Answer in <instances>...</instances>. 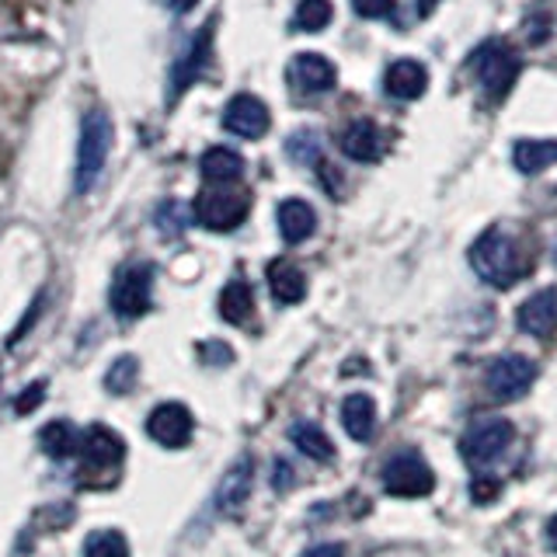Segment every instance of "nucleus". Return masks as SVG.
<instances>
[{
  "mask_svg": "<svg viewBox=\"0 0 557 557\" xmlns=\"http://www.w3.org/2000/svg\"><path fill=\"white\" fill-rule=\"evenodd\" d=\"M331 0H300V8L293 14V28L300 32H321L331 25Z\"/></svg>",
  "mask_w": 557,
  "mask_h": 557,
  "instance_id": "27",
  "label": "nucleus"
},
{
  "mask_svg": "<svg viewBox=\"0 0 557 557\" xmlns=\"http://www.w3.org/2000/svg\"><path fill=\"white\" fill-rule=\"evenodd\" d=\"M84 557H129V544L119 530H98L87 536Z\"/></svg>",
  "mask_w": 557,
  "mask_h": 557,
  "instance_id": "28",
  "label": "nucleus"
},
{
  "mask_svg": "<svg viewBox=\"0 0 557 557\" xmlns=\"http://www.w3.org/2000/svg\"><path fill=\"white\" fill-rule=\"evenodd\" d=\"M522 70V60L512 46L505 42H484L474 57H470V74H474L478 87L487 101H502L512 91V84Z\"/></svg>",
  "mask_w": 557,
  "mask_h": 557,
  "instance_id": "5",
  "label": "nucleus"
},
{
  "mask_svg": "<svg viewBox=\"0 0 557 557\" xmlns=\"http://www.w3.org/2000/svg\"><path fill=\"white\" fill-rule=\"evenodd\" d=\"M383 87H387V95L397 98V101H414L425 95L429 87V70L418 63V60H394L387 66V74H383Z\"/></svg>",
  "mask_w": 557,
  "mask_h": 557,
  "instance_id": "15",
  "label": "nucleus"
},
{
  "mask_svg": "<svg viewBox=\"0 0 557 557\" xmlns=\"http://www.w3.org/2000/svg\"><path fill=\"white\" fill-rule=\"evenodd\" d=\"M338 147H342L345 157H352V161H359V164L380 161L383 139H380L376 122H370V119H352V122H348V126L338 133Z\"/></svg>",
  "mask_w": 557,
  "mask_h": 557,
  "instance_id": "16",
  "label": "nucleus"
},
{
  "mask_svg": "<svg viewBox=\"0 0 557 557\" xmlns=\"http://www.w3.org/2000/svg\"><path fill=\"white\" fill-rule=\"evenodd\" d=\"M383 487L397 498H422V495H432L435 474L422 453L405 449V453H394L387 467H383Z\"/></svg>",
  "mask_w": 557,
  "mask_h": 557,
  "instance_id": "8",
  "label": "nucleus"
},
{
  "mask_svg": "<svg viewBox=\"0 0 557 557\" xmlns=\"http://www.w3.org/2000/svg\"><path fill=\"white\" fill-rule=\"evenodd\" d=\"M191 432H196V418H191V411L178 405V400H164V405H157L147 418V435L157 446L182 449L191 443Z\"/></svg>",
  "mask_w": 557,
  "mask_h": 557,
  "instance_id": "11",
  "label": "nucleus"
},
{
  "mask_svg": "<svg viewBox=\"0 0 557 557\" xmlns=\"http://www.w3.org/2000/svg\"><path fill=\"white\" fill-rule=\"evenodd\" d=\"M42 394H46V383L39 380L32 391H22V394H17V400H14V411H17V414H28V411H35V405H39V400H42Z\"/></svg>",
  "mask_w": 557,
  "mask_h": 557,
  "instance_id": "34",
  "label": "nucleus"
},
{
  "mask_svg": "<svg viewBox=\"0 0 557 557\" xmlns=\"http://www.w3.org/2000/svg\"><path fill=\"white\" fill-rule=\"evenodd\" d=\"M304 557H345V547L342 544H318V547H310Z\"/></svg>",
  "mask_w": 557,
  "mask_h": 557,
  "instance_id": "36",
  "label": "nucleus"
},
{
  "mask_svg": "<svg viewBox=\"0 0 557 557\" xmlns=\"http://www.w3.org/2000/svg\"><path fill=\"white\" fill-rule=\"evenodd\" d=\"M136 380H139L136 356H119L112 362V370L104 373V391H109V394H129L136 387Z\"/></svg>",
  "mask_w": 557,
  "mask_h": 557,
  "instance_id": "29",
  "label": "nucleus"
},
{
  "mask_svg": "<svg viewBox=\"0 0 557 557\" xmlns=\"http://www.w3.org/2000/svg\"><path fill=\"white\" fill-rule=\"evenodd\" d=\"M435 8H440V0H418V14H422V17H429Z\"/></svg>",
  "mask_w": 557,
  "mask_h": 557,
  "instance_id": "38",
  "label": "nucleus"
},
{
  "mask_svg": "<svg viewBox=\"0 0 557 557\" xmlns=\"http://www.w3.org/2000/svg\"><path fill=\"white\" fill-rule=\"evenodd\" d=\"M269 289L278 304H300L307 296V275L304 269L296 265V261H286V258H275L269 265Z\"/></svg>",
  "mask_w": 557,
  "mask_h": 557,
  "instance_id": "20",
  "label": "nucleus"
},
{
  "mask_svg": "<svg viewBox=\"0 0 557 557\" xmlns=\"http://www.w3.org/2000/svg\"><path fill=\"white\" fill-rule=\"evenodd\" d=\"M536 380V362L527 356H498L484 373V387L495 400H519L527 397Z\"/></svg>",
  "mask_w": 557,
  "mask_h": 557,
  "instance_id": "9",
  "label": "nucleus"
},
{
  "mask_svg": "<svg viewBox=\"0 0 557 557\" xmlns=\"http://www.w3.org/2000/svg\"><path fill=\"white\" fill-rule=\"evenodd\" d=\"M209 49H213V25H206L202 32H196V39L188 42L185 57H182L178 63H174V70H171V101L178 98V95L185 91V87L206 70Z\"/></svg>",
  "mask_w": 557,
  "mask_h": 557,
  "instance_id": "14",
  "label": "nucleus"
},
{
  "mask_svg": "<svg viewBox=\"0 0 557 557\" xmlns=\"http://www.w3.org/2000/svg\"><path fill=\"white\" fill-rule=\"evenodd\" d=\"M153 300V265L150 261H129L112 278L109 304L122 321H136L150 310Z\"/></svg>",
  "mask_w": 557,
  "mask_h": 557,
  "instance_id": "7",
  "label": "nucleus"
},
{
  "mask_svg": "<svg viewBox=\"0 0 557 557\" xmlns=\"http://www.w3.org/2000/svg\"><path fill=\"white\" fill-rule=\"evenodd\" d=\"M278 234H283L286 244H304L313 231H318V213L310 209V202L304 199H283L278 202Z\"/></svg>",
  "mask_w": 557,
  "mask_h": 557,
  "instance_id": "18",
  "label": "nucleus"
},
{
  "mask_svg": "<svg viewBox=\"0 0 557 557\" xmlns=\"http://www.w3.org/2000/svg\"><path fill=\"white\" fill-rule=\"evenodd\" d=\"M470 269H474L487 286L509 289L530 272V258L522 255L519 240L509 231L492 226V231H484L474 240V248H470Z\"/></svg>",
  "mask_w": 557,
  "mask_h": 557,
  "instance_id": "1",
  "label": "nucleus"
},
{
  "mask_svg": "<svg viewBox=\"0 0 557 557\" xmlns=\"http://www.w3.org/2000/svg\"><path fill=\"white\" fill-rule=\"evenodd\" d=\"M512 443V422L502 414H487L470 422L467 432L460 435V457L467 460L470 470H484L492 467V460H498Z\"/></svg>",
  "mask_w": 557,
  "mask_h": 557,
  "instance_id": "6",
  "label": "nucleus"
},
{
  "mask_svg": "<svg viewBox=\"0 0 557 557\" xmlns=\"http://www.w3.org/2000/svg\"><path fill=\"white\" fill-rule=\"evenodd\" d=\"M516 324H519V331H527L533 338H550L557 331V289L547 286V289L533 293L530 300L519 307Z\"/></svg>",
  "mask_w": 557,
  "mask_h": 557,
  "instance_id": "13",
  "label": "nucleus"
},
{
  "mask_svg": "<svg viewBox=\"0 0 557 557\" xmlns=\"http://www.w3.org/2000/svg\"><path fill=\"white\" fill-rule=\"evenodd\" d=\"M164 4H168L171 11H178V14H188L191 8L199 4V0H164Z\"/></svg>",
  "mask_w": 557,
  "mask_h": 557,
  "instance_id": "37",
  "label": "nucleus"
},
{
  "mask_svg": "<svg viewBox=\"0 0 557 557\" xmlns=\"http://www.w3.org/2000/svg\"><path fill=\"white\" fill-rule=\"evenodd\" d=\"M289 440L310 460H331V457H335V443H331L324 435V429L313 425V422H296L293 432H289Z\"/></svg>",
  "mask_w": 557,
  "mask_h": 557,
  "instance_id": "24",
  "label": "nucleus"
},
{
  "mask_svg": "<svg viewBox=\"0 0 557 557\" xmlns=\"http://www.w3.org/2000/svg\"><path fill=\"white\" fill-rule=\"evenodd\" d=\"M342 425L356 443H370L376 432V405L370 394H348L342 400Z\"/></svg>",
  "mask_w": 557,
  "mask_h": 557,
  "instance_id": "19",
  "label": "nucleus"
},
{
  "mask_svg": "<svg viewBox=\"0 0 557 557\" xmlns=\"http://www.w3.org/2000/svg\"><path fill=\"white\" fill-rule=\"evenodd\" d=\"M251 481H255V463H251V457H240L231 470H226L216 487V509L226 516L240 512L244 502L251 495Z\"/></svg>",
  "mask_w": 557,
  "mask_h": 557,
  "instance_id": "17",
  "label": "nucleus"
},
{
  "mask_svg": "<svg viewBox=\"0 0 557 557\" xmlns=\"http://www.w3.org/2000/svg\"><path fill=\"white\" fill-rule=\"evenodd\" d=\"M199 171L206 185H231L244 174V157L231 147H209L199 157Z\"/></svg>",
  "mask_w": 557,
  "mask_h": 557,
  "instance_id": "21",
  "label": "nucleus"
},
{
  "mask_svg": "<svg viewBox=\"0 0 557 557\" xmlns=\"http://www.w3.org/2000/svg\"><path fill=\"white\" fill-rule=\"evenodd\" d=\"M112 139H115L112 119L104 115L101 109L84 115L81 144H77V171H74V191H77V196H84V191H91L98 185L104 161H109V153H112Z\"/></svg>",
  "mask_w": 557,
  "mask_h": 557,
  "instance_id": "3",
  "label": "nucleus"
},
{
  "mask_svg": "<svg viewBox=\"0 0 557 557\" xmlns=\"http://www.w3.org/2000/svg\"><path fill=\"white\" fill-rule=\"evenodd\" d=\"M547 544H550V550H557V516L547 522Z\"/></svg>",
  "mask_w": 557,
  "mask_h": 557,
  "instance_id": "39",
  "label": "nucleus"
},
{
  "mask_svg": "<svg viewBox=\"0 0 557 557\" xmlns=\"http://www.w3.org/2000/svg\"><path fill=\"white\" fill-rule=\"evenodd\" d=\"M122 460H126V443L109 425H91L81 435L77 449V484L91 487V492H109L122 474Z\"/></svg>",
  "mask_w": 557,
  "mask_h": 557,
  "instance_id": "2",
  "label": "nucleus"
},
{
  "mask_svg": "<svg viewBox=\"0 0 557 557\" xmlns=\"http://www.w3.org/2000/svg\"><path fill=\"white\" fill-rule=\"evenodd\" d=\"M286 81L300 98H318L335 87L338 70L327 57H321V52H300V57H293V63L286 66Z\"/></svg>",
  "mask_w": 557,
  "mask_h": 557,
  "instance_id": "10",
  "label": "nucleus"
},
{
  "mask_svg": "<svg viewBox=\"0 0 557 557\" xmlns=\"http://www.w3.org/2000/svg\"><path fill=\"white\" fill-rule=\"evenodd\" d=\"M255 313V293L244 278H231L220 293V318L231 321V324H248Z\"/></svg>",
  "mask_w": 557,
  "mask_h": 557,
  "instance_id": "23",
  "label": "nucleus"
},
{
  "mask_svg": "<svg viewBox=\"0 0 557 557\" xmlns=\"http://www.w3.org/2000/svg\"><path fill=\"white\" fill-rule=\"evenodd\" d=\"M272 126L269 104L255 95H234L223 109V129L240 139H261Z\"/></svg>",
  "mask_w": 557,
  "mask_h": 557,
  "instance_id": "12",
  "label": "nucleus"
},
{
  "mask_svg": "<svg viewBox=\"0 0 557 557\" xmlns=\"http://www.w3.org/2000/svg\"><path fill=\"white\" fill-rule=\"evenodd\" d=\"M251 213V196L244 188L231 185H206L196 202H191V220L202 223L206 231L213 234H226L237 231V226L248 220Z\"/></svg>",
  "mask_w": 557,
  "mask_h": 557,
  "instance_id": "4",
  "label": "nucleus"
},
{
  "mask_svg": "<svg viewBox=\"0 0 557 557\" xmlns=\"http://www.w3.org/2000/svg\"><path fill=\"white\" fill-rule=\"evenodd\" d=\"M512 164L522 174H540L557 164V139H519L512 147Z\"/></svg>",
  "mask_w": 557,
  "mask_h": 557,
  "instance_id": "22",
  "label": "nucleus"
},
{
  "mask_svg": "<svg viewBox=\"0 0 557 557\" xmlns=\"http://www.w3.org/2000/svg\"><path fill=\"white\" fill-rule=\"evenodd\" d=\"M199 359L206 366H226L234 359V352H231V345H223V342H206L199 345Z\"/></svg>",
  "mask_w": 557,
  "mask_h": 557,
  "instance_id": "32",
  "label": "nucleus"
},
{
  "mask_svg": "<svg viewBox=\"0 0 557 557\" xmlns=\"http://www.w3.org/2000/svg\"><path fill=\"white\" fill-rule=\"evenodd\" d=\"M293 484V467L286 460H275V474H272V487L275 492H286V487Z\"/></svg>",
  "mask_w": 557,
  "mask_h": 557,
  "instance_id": "35",
  "label": "nucleus"
},
{
  "mask_svg": "<svg viewBox=\"0 0 557 557\" xmlns=\"http://www.w3.org/2000/svg\"><path fill=\"white\" fill-rule=\"evenodd\" d=\"M286 153L293 164L300 168H318L321 164V136L313 129H296L289 139H286Z\"/></svg>",
  "mask_w": 557,
  "mask_h": 557,
  "instance_id": "26",
  "label": "nucleus"
},
{
  "mask_svg": "<svg viewBox=\"0 0 557 557\" xmlns=\"http://www.w3.org/2000/svg\"><path fill=\"white\" fill-rule=\"evenodd\" d=\"M39 446L49 453L52 460H66V457H74V453L81 449V435L70 422H49L39 432Z\"/></svg>",
  "mask_w": 557,
  "mask_h": 557,
  "instance_id": "25",
  "label": "nucleus"
},
{
  "mask_svg": "<svg viewBox=\"0 0 557 557\" xmlns=\"http://www.w3.org/2000/svg\"><path fill=\"white\" fill-rule=\"evenodd\" d=\"M352 8L359 17H370V22H383V17H391L397 0H352Z\"/></svg>",
  "mask_w": 557,
  "mask_h": 557,
  "instance_id": "31",
  "label": "nucleus"
},
{
  "mask_svg": "<svg viewBox=\"0 0 557 557\" xmlns=\"http://www.w3.org/2000/svg\"><path fill=\"white\" fill-rule=\"evenodd\" d=\"M157 226H161L164 237H182L185 226H188V213L178 202H164L161 209H157Z\"/></svg>",
  "mask_w": 557,
  "mask_h": 557,
  "instance_id": "30",
  "label": "nucleus"
},
{
  "mask_svg": "<svg viewBox=\"0 0 557 557\" xmlns=\"http://www.w3.org/2000/svg\"><path fill=\"white\" fill-rule=\"evenodd\" d=\"M498 492H502V484L495 478H481V481L470 484V498H474L478 505H492L498 498Z\"/></svg>",
  "mask_w": 557,
  "mask_h": 557,
  "instance_id": "33",
  "label": "nucleus"
}]
</instances>
